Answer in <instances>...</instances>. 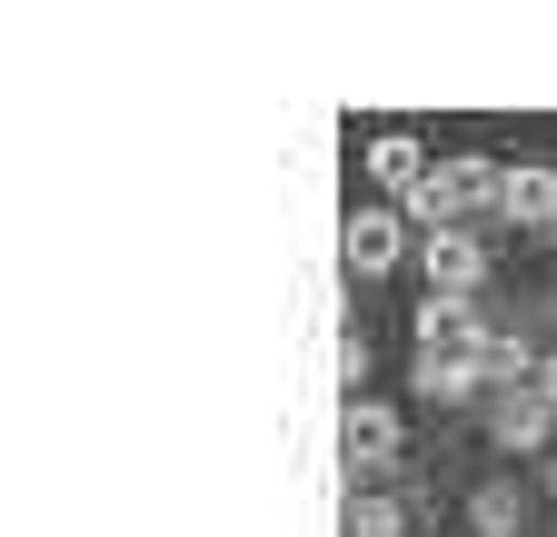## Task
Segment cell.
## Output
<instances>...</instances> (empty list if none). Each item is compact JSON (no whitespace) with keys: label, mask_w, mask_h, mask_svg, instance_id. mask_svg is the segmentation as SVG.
<instances>
[{"label":"cell","mask_w":557,"mask_h":537,"mask_svg":"<svg viewBox=\"0 0 557 537\" xmlns=\"http://www.w3.org/2000/svg\"><path fill=\"white\" fill-rule=\"evenodd\" d=\"M418 268H429V289H438V299H478V279H487V249H478L468 229H438L429 249H418Z\"/></svg>","instance_id":"obj_1"},{"label":"cell","mask_w":557,"mask_h":537,"mask_svg":"<svg viewBox=\"0 0 557 537\" xmlns=\"http://www.w3.org/2000/svg\"><path fill=\"white\" fill-rule=\"evenodd\" d=\"M547 428H557V409H547L537 388H508L498 409H487V438H498L508 458H537V448H547Z\"/></svg>","instance_id":"obj_2"},{"label":"cell","mask_w":557,"mask_h":537,"mask_svg":"<svg viewBox=\"0 0 557 537\" xmlns=\"http://www.w3.org/2000/svg\"><path fill=\"white\" fill-rule=\"evenodd\" d=\"M498 210L547 229V220H557V170H537V160H528V170H498Z\"/></svg>","instance_id":"obj_3"},{"label":"cell","mask_w":557,"mask_h":537,"mask_svg":"<svg viewBox=\"0 0 557 537\" xmlns=\"http://www.w3.org/2000/svg\"><path fill=\"white\" fill-rule=\"evenodd\" d=\"M348 458H359V467H388V458H398V419L379 409V398L348 409Z\"/></svg>","instance_id":"obj_4"},{"label":"cell","mask_w":557,"mask_h":537,"mask_svg":"<svg viewBox=\"0 0 557 537\" xmlns=\"http://www.w3.org/2000/svg\"><path fill=\"white\" fill-rule=\"evenodd\" d=\"M468 339H478V309L429 289V309H418V349H468Z\"/></svg>","instance_id":"obj_5"},{"label":"cell","mask_w":557,"mask_h":537,"mask_svg":"<svg viewBox=\"0 0 557 537\" xmlns=\"http://www.w3.org/2000/svg\"><path fill=\"white\" fill-rule=\"evenodd\" d=\"M369 179H388V189H418V179H429V150H418L408 129H388V140H369Z\"/></svg>","instance_id":"obj_6"},{"label":"cell","mask_w":557,"mask_h":537,"mask_svg":"<svg viewBox=\"0 0 557 537\" xmlns=\"http://www.w3.org/2000/svg\"><path fill=\"white\" fill-rule=\"evenodd\" d=\"M388 259H398V220L359 210V220H348V268H388Z\"/></svg>","instance_id":"obj_7"},{"label":"cell","mask_w":557,"mask_h":537,"mask_svg":"<svg viewBox=\"0 0 557 537\" xmlns=\"http://www.w3.org/2000/svg\"><path fill=\"white\" fill-rule=\"evenodd\" d=\"M468 517H478V537H518V527H528V498H518V488H478Z\"/></svg>","instance_id":"obj_8"},{"label":"cell","mask_w":557,"mask_h":537,"mask_svg":"<svg viewBox=\"0 0 557 537\" xmlns=\"http://www.w3.org/2000/svg\"><path fill=\"white\" fill-rule=\"evenodd\" d=\"M398 527H408L398 498H359V537H398Z\"/></svg>","instance_id":"obj_9"},{"label":"cell","mask_w":557,"mask_h":537,"mask_svg":"<svg viewBox=\"0 0 557 537\" xmlns=\"http://www.w3.org/2000/svg\"><path fill=\"white\" fill-rule=\"evenodd\" d=\"M537 398H547V409H557V359H537V378H528Z\"/></svg>","instance_id":"obj_10"},{"label":"cell","mask_w":557,"mask_h":537,"mask_svg":"<svg viewBox=\"0 0 557 537\" xmlns=\"http://www.w3.org/2000/svg\"><path fill=\"white\" fill-rule=\"evenodd\" d=\"M547 498H557V458H547Z\"/></svg>","instance_id":"obj_11"},{"label":"cell","mask_w":557,"mask_h":537,"mask_svg":"<svg viewBox=\"0 0 557 537\" xmlns=\"http://www.w3.org/2000/svg\"><path fill=\"white\" fill-rule=\"evenodd\" d=\"M547 239H557V220H547Z\"/></svg>","instance_id":"obj_12"}]
</instances>
